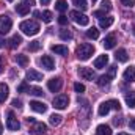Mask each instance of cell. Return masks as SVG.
<instances>
[{
	"mask_svg": "<svg viewBox=\"0 0 135 135\" xmlns=\"http://www.w3.org/2000/svg\"><path fill=\"white\" fill-rule=\"evenodd\" d=\"M75 54H77V58H79V60L85 61V60H88V58H90V57L94 54V47H93L91 44L85 42V44H80V46L77 47Z\"/></svg>",
	"mask_w": 135,
	"mask_h": 135,
	"instance_id": "cell-1",
	"label": "cell"
},
{
	"mask_svg": "<svg viewBox=\"0 0 135 135\" xmlns=\"http://www.w3.org/2000/svg\"><path fill=\"white\" fill-rule=\"evenodd\" d=\"M21 30L24 35H28V36H35L39 32V24L36 21H24L21 24Z\"/></svg>",
	"mask_w": 135,
	"mask_h": 135,
	"instance_id": "cell-2",
	"label": "cell"
},
{
	"mask_svg": "<svg viewBox=\"0 0 135 135\" xmlns=\"http://www.w3.org/2000/svg\"><path fill=\"white\" fill-rule=\"evenodd\" d=\"M11 25H13L11 19H9L6 14H2V16H0V35L8 33V32L11 30Z\"/></svg>",
	"mask_w": 135,
	"mask_h": 135,
	"instance_id": "cell-3",
	"label": "cell"
},
{
	"mask_svg": "<svg viewBox=\"0 0 135 135\" xmlns=\"http://www.w3.org/2000/svg\"><path fill=\"white\" fill-rule=\"evenodd\" d=\"M54 107L55 108H58V110H63V108H66L68 104H69V98H68L66 94H58V96H55L54 98Z\"/></svg>",
	"mask_w": 135,
	"mask_h": 135,
	"instance_id": "cell-4",
	"label": "cell"
},
{
	"mask_svg": "<svg viewBox=\"0 0 135 135\" xmlns=\"http://www.w3.org/2000/svg\"><path fill=\"white\" fill-rule=\"evenodd\" d=\"M71 17H72V21H74L75 24H79V25H88V22H90L88 16H85V14L80 13V11H71Z\"/></svg>",
	"mask_w": 135,
	"mask_h": 135,
	"instance_id": "cell-5",
	"label": "cell"
},
{
	"mask_svg": "<svg viewBox=\"0 0 135 135\" xmlns=\"http://www.w3.org/2000/svg\"><path fill=\"white\" fill-rule=\"evenodd\" d=\"M61 86H63V80H61L60 77H54V79H50V80L47 82V88H49L52 93L60 91V90H61Z\"/></svg>",
	"mask_w": 135,
	"mask_h": 135,
	"instance_id": "cell-6",
	"label": "cell"
},
{
	"mask_svg": "<svg viewBox=\"0 0 135 135\" xmlns=\"http://www.w3.org/2000/svg\"><path fill=\"white\" fill-rule=\"evenodd\" d=\"M6 127L9 129V131H19V127H21V123L17 121V118L9 112L8 113V119H6Z\"/></svg>",
	"mask_w": 135,
	"mask_h": 135,
	"instance_id": "cell-7",
	"label": "cell"
},
{
	"mask_svg": "<svg viewBox=\"0 0 135 135\" xmlns=\"http://www.w3.org/2000/svg\"><path fill=\"white\" fill-rule=\"evenodd\" d=\"M39 63H41V66L44 68V69H47V71L55 69V61H54V58H52L50 55H44V57L39 60Z\"/></svg>",
	"mask_w": 135,
	"mask_h": 135,
	"instance_id": "cell-8",
	"label": "cell"
},
{
	"mask_svg": "<svg viewBox=\"0 0 135 135\" xmlns=\"http://www.w3.org/2000/svg\"><path fill=\"white\" fill-rule=\"evenodd\" d=\"M79 75L83 79V80H93L94 79V71L91 68H79Z\"/></svg>",
	"mask_w": 135,
	"mask_h": 135,
	"instance_id": "cell-9",
	"label": "cell"
},
{
	"mask_svg": "<svg viewBox=\"0 0 135 135\" xmlns=\"http://www.w3.org/2000/svg\"><path fill=\"white\" fill-rule=\"evenodd\" d=\"M30 108L36 112V113H46V110H47V105L44 104V102H39V101H32L30 102Z\"/></svg>",
	"mask_w": 135,
	"mask_h": 135,
	"instance_id": "cell-10",
	"label": "cell"
},
{
	"mask_svg": "<svg viewBox=\"0 0 135 135\" xmlns=\"http://www.w3.org/2000/svg\"><path fill=\"white\" fill-rule=\"evenodd\" d=\"M47 131V126L44 123H35V126L32 127V134L33 135H44Z\"/></svg>",
	"mask_w": 135,
	"mask_h": 135,
	"instance_id": "cell-11",
	"label": "cell"
},
{
	"mask_svg": "<svg viewBox=\"0 0 135 135\" xmlns=\"http://www.w3.org/2000/svg\"><path fill=\"white\" fill-rule=\"evenodd\" d=\"M102 46H104V49H113L115 46H116V38H115V35H108L105 39H104V42H102Z\"/></svg>",
	"mask_w": 135,
	"mask_h": 135,
	"instance_id": "cell-12",
	"label": "cell"
},
{
	"mask_svg": "<svg viewBox=\"0 0 135 135\" xmlns=\"http://www.w3.org/2000/svg\"><path fill=\"white\" fill-rule=\"evenodd\" d=\"M107 63H108V57H107V55H101V57L96 58V61H94V68H96V69H102V68L107 66Z\"/></svg>",
	"mask_w": 135,
	"mask_h": 135,
	"instance_id": "cell-13",
	"label": "cell"
},
{
	"mask_svg": "<svg viewBox=\"0 0 135 135\" xmlns=\"http://www.w3.org/2000/svg\"><path fill=\"white\" fill-rule=\"evenodd\" d=\"M115 58H116L118 61H121V63H126V61L129 60V55H127L126 49H118V52L115 54Z\"/></svg>",
	"mask_w": 135,
	"mask_h": 135,
	"instance_id": "cell-14",
	"label": "cell"
},
{
	"mask_svg": "<svg viewBox=\"0 0 135 135\" xmlns=\"http://www.w3.org/2000/svg\"><path fill=\"white\" fill-rule=\"evenodd\" d=\"M27 79H28V80H36V82H39V80H42V74L38 72V71H35V69H28V71H27Z\"/></svg>",
	"mask_w": 135,
	"mask_h": 135,
	"instance_id": "cell-15",
	"label": "cell"
},
{
	"mask_svg": "<svg viewBox=\"0 0 135 135\" xmlns=\"http://www.w3.org/2000/svg\"><path fill=\"white\" fill-rule=\"evenodd\" d=\"M50 50L54 52V54H58V55H68V47L66 46H61V44H57V46H52L50 47Z\"/></svg>",
	"mask_w": 135,
	"mask_h": 135,
	"instance_id": "cell-16",
	"label": "cell"
},
{
	"mask_svg": "<svg viewBox=\"0 0 135 135\" xmlns=\"http://www.w3.org/2000/svg\"><path fill=\"white\" fill-rule=\"evenodd\" d=\"M16 13H17V14H21V16H25V14H28V13H30V6H28V5H25V3L22 2V3L16 5Z\"/></svg>",
	"mask_w": 135,
	"mask_h": 135,
	"instance_id": "cell-17",
	"label": "cell"
},
{
	"mask_svg": "<svg viewBox=\"0 0 135 135\" xmlns=\"http://www.w3.org/2000/svg\"><path fill=\"white\" fill-rule=\"evenodd\" d=\"M124 80L126 82H135V68H127L124 71Z\"/></svg>",
	"mask_w": 135,
	"mask_h": 135,
	"instance_id": "cell-18",
	"label": "cell"
},
{
	"mask_svg": "<svg viewBox=\"0 0 135 135\" xmlns=\"http://www.w3.org/2000/svg\"><path fill=\"white\" fill-rule=\"evenodd\" d=\"M96 134L98 135H112V129L105 124H99L98 129H96Z\"/></svg>",
	"mask_w": 135,
	"mask_h": 135,
	"instance_id": "cell-19",
	"label": "cell"
},
{
	"mask_svg": "<svg viewBox=\"0 0 135 135\" xmlns=\"http://www.w3.org/2000/svg\"><path fill=\"white\" fill-rule=\"evenodd\" d=\"M8 42H9V47H11V49H16L17 46H21L22 38H21L19 35H14V36H11V39H9Z\"/></svg>",
	"mask_w": 135,
	"mask_h": 135,
	"instance_id": "cell-20",
	"label": "cell"
},
{
	"mask_svg": "<svg viewBox=\"0 0 135 135\" xmlns=\"http://www.w3.org/2000/svg\"><path fill=\"white\" fill-rule=\"evenodd\" d=\"M8 86L5 83H0V102H5L8 99Z\"/></svg>",
	"mask_w": 135,
	"mask_h": 135,
	"instance_id": "cell-21",
	"label": "cell"
},
{
	"mask_svg": "<svg viewBox=\"0 0 135 135\" xmlns=\"http://www.w3.org/2000/svg\"><path fill=\"white\" fill-rule=\"evenodd\" d=\"M126 102H127L129 108H135V91H129L126 94Z\"/></svg>",
	"mask_w": 135,
	"mask_h": 135,
	"instance_id": "cell-22",
	"label": "cell"
},
{
	"mask_svg": "<svg viewBox=\"0 0 135 135\" xmlns=\"http://www.w3.org/2000/svg\"><path fill=\"white\" fill-rule=\"evenodd\" d=\"M61 121H63V118H61L60 115H55V113H54V115H50V118H49V123H50L52 126H55V127H57V126H60V124H61Z\"/></svg>",
	"mask_w": 135,
	"mask_h": 135,
	"instance_id": "cell-23",
	"label": "cell"
},
{
	"mask_svg": "<svg viewBox=\"0 0 135 135\" xmlns=\"http://www.w3.org/2000/svg\"><path fill=\"white\" fill-rule=\"evenodd\" d=\"M112 24H113V17H110V16H107V17H102L101 21H99V25H101V28H108Z\"/></svg>",
	"mask_w": 135,
	"mask_h": 135,
	"instance_id": "cell-24",
	"label": "cell"
},
{
	"mask_svg": "<svg viewBox=\"0 0 135 135\" xmlns=\"http://www.w3.org/2000/svg\"><path fill=\"white\" fill-rule=\"evenodd\" d=\"M108 112H110V104H108V102H102L101 105H99V110H98V113H99L101 116H105Z\"/></svg>",
	"mask_w": 135,
	"mask_h": 135,
	"instance_id": "cell-25",
	"label": "cell"
},
{
	"mask_svg": "<svg viewBox=\"0 0 135 135\" xmlns=\"http://www.w3.org/2000/svg\"><path fill=\"white\" fill-rule=\"evenodd\" d=\"M39 19H42V22H46V24H49V22H52V13L50 11H42V13H39Z\"/></svg>",
	"mask_w": 135,
	"mask_h": 135,
	"instance_id": "cell-26",
	"label": "cell"
},
{
	"mask_svg": "<svg viewBox=\"0 0 135 135\" xmlns=\"http://www.w3.org/2000/svg\"><path fill=\"white\" fill-rule=\"evenodd\" d=\"M16 61H17V65H19V66L25 68L27 65H28V57L21 54V55H17V57H16Z\"/></svg>",
	"mask_w": 135,
	"mask_h": 135,
	"instance_id": "cell-27",
	"label": "cell"
},
{
	"mask_svg": "<svg viewBox=\"0 0 135 135\" xmlns=\"http://www.w3.org/2000/svg\"><path fill=\"white\" fill-rule=\"evenodd\" d=\"M55 9H58L60 13H65V11L68 9L66 0H57V3H55Z\"/></svg>",
	"mask_w": 135,
	"mask_h": 135,
	"instance_id": "cell-28",
	"label": "cell"
},
{
	"mask_svg": "<svg viewBox=\"0 0 135 135\" xmlns=\"http://www.w3.org/2000/svg\"><path fill=\"white\" fill-rule=\"evenodd\" d=\"M110 80H112V77H110L108 74H105V75L99 77V80H98V85H99V86H107V85L110 83Z\"/></svg>",
	"mask_w": 135,
	"mask_h": 135,
	"instance_id": "cell-29",
	"label": "cell"
},
{
	"mask_svg": "<svg viewBox=\"0 0 135 135\" xmlns=\"http://www.w3.org/2000/svg\"><path fill=\"white\" fill-rule=\"evenodd\" d=\"M86 38H90V39H98L99 38V30L98 28H90V30H86Z\"/></svg>",
	"mask_w": 135,
	"mask_h": 135,
	"instance_id": "cell-30",
	"label": "cell"
},
{
	"mask_svg": "<svg viewBox=\"0 0 135 135\" xmlns=\"http://www.w3.org/2000/svg\"><path fill=\"white\" fill-rule=\"evenodd\" d=\"M41 49V41H32L30 44H28V50L30 52H36V50H39Z\"/></svg>",
	"mask_w": 135,
	"mask_h": 135,
	"instance_id": "cell-31",
	"label": "cell"
},
{
	"mask_svg": "<svg viewBox=\"0 0 135 135\" xmlns=\"http://www.w3.org/2000/svg\"><path fill=\"white\" fill-rule=\"evenodd\" d=\"M28 93H30V94H33V96H42V94H44V93H42V90H41V88H38V86H30Z\"/></svg>",
	"mask_w": 135,
	"mask_h": 135,
	"instance_id": "cell-32",
	"label": "cell"
},
{
	"mask_svg": "<svg viewBox=\"0 0 135 135\" xmlns=\"http://www.w3.org/2000/svg\"><path fill=\"white\" fill-rule=\"evenodd\" d=\"M72 3L77 6V8H80V9H85L88 5H86V0H72Z\"/></svg>",
	"mask_w": 135,
	"mask_h": 135,
	"instance_id": "cell-33",
	"label": "cell"
},
{
	"mask_svg": "<svg viewBox=\"0 0 135 135\" xmlns=\"http://www.w3.org/2000/svg\"><path fill=\"white\" fill-rule=\"evenodd\" d=\"M108 104H110V108H115V110H121V104H119V101H116V99H112V101H108Z\"/></svg>",
	"mask_w": 135,
	"mask_h": 135,
	"instance_id": "cell-34",
	"label": "cell"
},
{
	"mask_svg": "<svg viewBox=\"0 0 135 135\" xmlns=\"http://www.w3.org/2000/svg\"><path fill=\"white\" fill-rule=\"evenodd\" d=\"M60 38L63 41H68V39H72V35H71V32H68V30H61L60 32Z\"/></svg>",
	"mask_w": 135,
	"mask_h": 135,
	"instance_id": "cell-35",
	"label": "cell"
},
{
	"mask_svg": "<svg viewBox=\"0 0 135 135\" xmlns=\"http://www.w3.org/2000/svg\"><path fill=\"white\" fill-rule=\"evenodd\" d=\"M102 9H104V11H110V9H112V2H110V0H102Z\"/></svg>",
	"mask_w": 135,
	"mask_h": 135,
	"instance_id": "cell-36",
	"label": "cell"
},
{
	"mask_svg": "<svg viewBox=\"0 0 135 135\" xmlns=\"http://www.w3.org/2000/svg\"><path fill=\"white\" fill-rule=\"evenodd\" d=\"M30 90V86L27 85V83H21L19 86H17V93H25V91H28Z\"/></svg>",
	"mask_w": 135,
	"mask_h": 135,
	"instance_id": "cell-37",
	"label": "cell"
},
{
	"mask_svg": "<svg viewBox=\"0 0 135 135\" xmlns=\"http://www.w3.org/2000/svg\"><path fill=\"white\" fill-rule=\"evenodd\" d=\"M74 90H75L77 93H83V91H85V85H82V83H74Z\"/></svg>",
	"mask_w": 135,
	"mask_h": 135,
	"instance_id": "cell-38",
	"label": "cell"
},
{
	"mask_svg": "<svg viewBox=\"0 0 135 135\" xmlns=\"http://www.w3.org/2000/svg\"><path fill=\"white\" fill-rule=\"evenodd\" d=\"M58 24H60V25H66L68 24V17L65 14H60V16H58Z\"/></svg>",
	"mask_w": 135,
	"mask_h": 135,
	"instance_id": "cell-39",
	"label": "cell"
},
{
	"mask_svg": "<svg viewBox=\"0 0 135 135\" xmlns=\"http://www.w3.org/2000/svg\"><path fill=\"white\" fill-rule=\"evenodd\" d=\"M121 3H123L124 6H127V8H132L135 5V0H121Z\"/></svg>",
	"mask_w": 135,
	"mask_h": 135,
	"instance_id": "cell-40",
	"label": "cell"
},
{
	"mask_svg": "<svg viewBox=\"0 0 135 135\" xmlns=\"http://www.w3.org/2000/svg\"><path fill=\"white\" fill-rule=\"evenodd\" d=\"M11 105H13L14 108H21V107H22V102L19 101V99H13V101H11Z\"/></svg>",
	"mask_w": 135,
	"mask_h": 135,
	"instance_id": "cell-41",
	"label": "cell"
},
{
	"mask_svg": "<svg viewBox=\"0 0 135 135\" xmlns=\"http://www.w3.org/2000/svg\"><path fill=\"white\" fill-rule=\"evenodd\" d=\"M116 69H118L116 66H110V71H108V75H110L112 79H113V77L116 75Z\"/></svg>",
	"mask_w": 135,
	"mask_h": 135,
	"instance_id": "cell-42",
	"label": "cell"
},
{
	"mask_svg": "<svg viewBox=\"0 0 135 135\" xmlns=\"http://www.w3.org/2000/svg\"><path fill=\"white\" fill-rule=\"evenodd\" d=\"M113 124H115V126H121V124H123V118H121V116H116V118L113 119Z\"/></svg>",
	"mask_w": 135,
	"mask_h": 135,
	"instance_id": "cell-43",
	"label": "cell"
},
{
	"mask_svg": "<svg viewBox=\"0 0 135 135\" xmlns=\"http://www.w3.org/2000/svg\"><path fill=\"white\" fill-rule=\"evenodd\" d=\"M93 14H94V16H96V17H105V11H94V13H93Z\"/></svg>",
	"mask_w": 135,
	"mask_h": 135,
	"instance_id": "cell-44",
	"label": "cell"
},
{
	"mask_svg": "<svg viewBox=\"0 0 135 135\" xmlns=\"http://www.w3.org/2000/svg\"><path fill=\"white\" fill-rule=\"evenodd\" d=\"M129 127H131L132 131H135V118H131V121H129Z\"/></svg>",
	"mask_w": 135,
	"mask_h": 135,
	"instance_id": "cell-45",
	"label": "cell"
},
{
	"mask_svg": "<svg viewBox=\"0 0 135 135\" xmlns=\"http://www.w3.org/2000/svg\"><path fill=\"white\" fill-rule=\"evenodd\" d=\"M24 3L28 5V6H32V5H35V0H24Z\"/></svg>",
	"mask_w": 135,
	"mask_h": 135,
	"instance_id": "cell-46",
	"label": "cell"
},
{
	"mask_svg": "<svg viewBox=\"0 0 135 135\" xmlns=\"http://www.w3.org/2000/svg\"><path fill=\"white\" fill-rule=\"evenodd\" d=\"M41 2V5H49L50 3V0H39Z\"/></svg>",
	"mask_w": 135,
	"mask_h": 135,
	"instance_id": "cell-47",
	"label": "cell"
},
{
	"mask_svg": "<svg viewBox=\"0 0 135 135\" xmlns=\"http://www.w3.org/2000/svg\"><path fill=\"white\" fill-rule=\"evenodd\" d=\"M3 46H5V39H3V38H2V36H0V49H2V47H3Z\"/></svg>",
	"mask_w": 135,
	"mask_h": 135,
	"instance_id": "cell-48",
	"label": "cell"
},
{
	"mask_svg": "<svg viewBox=\"0 0 135 135\" xmlns=\"http://www.w3.org/2000/svg\"><path fill=\"white\" fill-rule=\"evenodd\" d=\"M2 71H3V66H2V58H0V74H2Z\"/></svg>",
	"mask_w": 135,
	"mask_h": 135,
	"instance_id": "cell-49",
	"label": "cell"
},
{
	"mask_svg": "<svg viewBox=\"0 0 135 135\" xmlns=\"http://www.w3.org/2000/svg\"><path fill=\"white\" fill-rule=\"evenodd\" d=\"M2 132H3V126L0 124V134H2Z\"/></svg>",
	"mask_w": 135,
	"mask_h": 135,
	"instance_id": "cell-50",
	"label": "cell"
},
{
	"mask_svg": "<svg viewBox=\"0 0 135 135\" xmlns=\"http://www.w3.org/2000/svg\"><path fill=\"white\" fill-rule=\"evenodd\" d=\"M118 135H129V134H124V132H121V134H118Z\"/></svg>",
	"mask_w": 135,
	"mask_h": 135,
	"instance_id": "cell-51",
	"label": "cell"
},
{
	"mask_svg": "<svg viewBox=\"0 0 135 135\" xmlns=\"http://www.w3.org/2000/svg\"><path fill=\"white\" fill-rule=\"evenodd\" d=\"M134 33H135V27H134Z\"/></svg>",
	"mask_w": 135,
	"mask_h": 135,
	"instance_id": "cell-52",
	"label": "cell"
},
{
	"mask_svg": "<svg viewBox=\"0 0 135 135\" xmlns=\"http://www.w3.org/2000/svg\"><path fill=\"white\" fill-rule=\"evenodd\" d=\"M8 2H13V0H8Z\"/></svg>",
	"mask_w": 135,
	"mask_h": 135,
	"instance_id": "cell-53",
	"label": "cell"
},
{
	"mask_svg": "<svg viewBox=\"0 0 135 135\" xmlns=\"http://www.w3.org/2000/svg\"><path fill=\"white\" fill-rule=\"evenodd\" d=\"M93 2H96V0H93Z\"/></svg>",
	"mask_w": 135,
	"mask_h": 135,
	"instance_id": "cell-54",
	"label": "cell"
}]
</instances>
